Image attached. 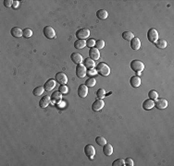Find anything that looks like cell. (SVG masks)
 <instances>
[{
    "label": "cell",
    "instance_id": "cell-24",
    "mask_svg": "<svg viewBox=\"0 0 174 166\" xmlns=\"http://www.w3.org/2000/svg\"><path fill=\"white\" fill-rule=\"evenodd\" d=\"M86 46V41L85 40H77L74 43V47L76 49H82Z\"/></svg>",
    "mask_w": 174,
    "mask_h": 166
},
{
    "label": "cell",
    "instance_id": "cell-39",
    "mask_svg": "<svg viewBox=\"0 0 174 166\" xmlns=\"http://www.w3.org/2000/svg\"><path fill=\"white\" fill-rule=\"evenodd\" d=\"M12 4H13L12 0H5V1H4V5L7 7H12Z\"/></svg>",
    "mask_w": 174,
    "mask_h": 166
},
{
    "label": "cell",
    "instance_id": "cell-32",
    "mask_svg": "<svg viewBox=\"0 0 174 166\" xmlns=\"http://www.w3.org/2000/svg\"><path fill=\"white\" fill-rule=\"evenodd\" d=\"M32 35H33V30H32L31 29L29 28H25L23 30V37L28 39L30 37H32Z\"/></svg>",
    "mask_w": 174,
    "mask_h": 166
},
{
    "label": "cell",
    "instance_id": "cell-38",
    "mask_svg": "<svg viewBox=\"0 0 174 166\" xmlns=\"http://www.w3.org/2000/svg\"><path fill=\"white\" fill-rule=\"evenodd\" d=\"M125 165H127V166H134V161H132L131 158H127V159H125Z\"/></svg>",
    "mask_w": 174,
    "mask_h": 166
},
{
    "label": "cell",
    "instance_id": "cell-10",
    "mask_svg": "<svg viewBox=\"0 0 174 166\" xmlns=\"http://www.w3.org/2000/svg\"><path fill=\"white\" fill-rule=\"evenodd\" d=\"M105 105V102H103V100H100V99H97L94 102V104H92V110L94 112H98L101 110Z\"/></svg>",
    "mask_w": 174,
    "mask_h": 166
},
{
    "label": "cell",
    "instance_id": "cell-7",
    "mask_svg": "<svg viewBox=\"0 0 174 166\" xmlns=\"http://www.w3.org/2000/svg\"><path fill=\"white\" fill-rule=\"evenodd\" d=\"M84 153H85V155L87 157H89V158L92 160L94 157H95V147L93 145H91V144L86 145L84 147Z\"/></svg>",
    "mask_w": 174,
    "mask_h": 166
},
{
    "label": "cell",
    "instance_id": "cell-34",
    "mask_svg": "<svg viewBox=\"0 0 174 166\" xmlns=\"http://www.w3.org/2000/svg\"><path fill=\"white\" fill-rule=\"evenodd\" d=\"M123 165H125V161L123 159H117L112 163V166H123Z\"/></svg>",
    "mask_w": 174,
    "mask_h": 166
},
{
    "label": "cell",
    "instance_id": "cell-16",
    "mask_svg": "<svg viewBox=\"0 0 174 166\" xmlns=\"http://www.w3.org/2000/svg\"><path fill=\"white\" fill-rule=\"evenodd\" d=\"M55 86H56V81H55L54 79H48L47 82L45 83L44 85V88H45V91H52V89L55 88Z\"/></svg>",
    "mask_w": 174,
    "mask_h": 166
},
{
    "label": "cell",
    "instance_id": "cell-22",
    "mask_svg": "<svg viewBox=\"0 0 174 166\" xmlns=\"http://www.w3.org/2000/svg\"><path fill=\"white\" fill-rule=\"evenodd\" d=\"M84 66L88 69L95 68V61L93 59H91L90 57H88V58H86V59L84 60Z\"/></svg>",
    "mask_w": 174,
    "mask_h": 166
},
{
    "label": "cell",
    "instance_id": "cell-1",
    "mask_svg": "<svg viewBox=\"0 0 174 166\" xmlns=\"http://www.w3.org/2000/svg\"><path fill=\"white\" fill-rule=\"evenodd\" d=\"M97 71L99 75L104 76V77H108L110 74V68L109 66L106 64V63H99L97 66Z\"/></svg>",
    "mask_w": 174,
    "mask_h": 166
},
{
    "label": "cell",
    "instance_id": "cell-28",
    "mask_svg": "<svg viewBox=\"0 0 174 166\" xmlns=\"http://www.w3.org/2000/svg\"><path fill=\"white\" fill-rule=\"evenodd\" d=\"M95 84H97V80H95V78H89L85 81V85H86L87 87H90V88L91 87H94Z\"/></svg>",
    "mask_w": 174,
    "mask_h": 166
},
{
    "label": "cell",
    "instance_id": "cell-15",
    "mask_svg": "<svg viewBox=\"0 0 174 166\" xmlns=\"http://www.w3.org/2000/svg\"><path fill=\"white\" fill-rule=\"evenodd\" d=\"M50 102H51V97L48 96V95H45L40 100L39 105H40L41 108H45V107H47L49 105Z\"/></svg>",
    "mask_w": 174,
    "mask_h": 166
},
{
    "label": "cell",
    "instance_id": "cell-30",
    "mask_svg": "<svg viewBox=\"0 0 174 166\" xmlns=\"http://www.w3.org/2000/svg\"><path fill=\"white\" fill-rule=\"evenodd\" d=\"M95 142H97V145L99 146H104L107 144V140L103 137H97L95 138Z\"/></svg>",
    "mask_w": 174,
    "mask_h": 166
},
{
    "label": "cell",
    "instance_id": "cell-29",
    "mask_svg": "<svg viewBox=\"0 0 174 166\" xmlns=\"http://www.w3.org/2000/svg\"><path fill=\"white\" fill-rule=\"evenodd\" d=\"M148 97H149V99H151V100L156 101L158 97V94L155 89H151V91L148 92Z\"/></svg>",
    "mask_w": 174,
    "mask_h": 166
},
{
    "label": "cell",
    "instance_id": "cell-11",
    "mask_svg": "<svg viewBox=\"0 0 174 166\" xmlns=\"http://www.w3.org/2000/svg\"><path fill=\"white\" fill-rule=\"evenodd\" d=\"M87 94H88V87L85 84L80 85L79 88H78V95L81 98H85L87 97Z\"/></svg>",
    "mask_w": 174,
    "mask_h": 166
},
{
    "label": "cell",
    "instance_id": "cell-6",
    "mask_svg": "<svg viewBox=\"0 0 174 166\" xmlns=\"http://www.w3.org/2000/svg\"><path fill=\"white\" fill-rule=\"evenodd\" d=\"M169 105V102L166 99H157L156 100V102H155V107L156 108H158V110H163L165 108H167Z\"/></svg>",
    "mask_w": 174,
    "mask_h": 166
},
{
    "label": "cell",
    "instance_id": "cell-37",
    "mask_svg": "<svg viewBox=\"0 0 174 166\" xmlns=\"http://www.w3.org/2000/svg\"><path fill=\"white\" fill-rule=\"evenodd\" d=\"M97 69H95V68H90V69L87 70V72H86L87 75L91 76V78H93V76L97 75Z\"/></svg>",
    "mask_w": 174,
    "mask_h": 166
},
{
    "label": "cell",
    "instance_id": "cell-13",
    "mask_svg": "<svg viewBox=\"0 0 174 166\" xmlns=\"http://www.w3.org/2000/svg\"><path fill=\"white\" fill-rule=\"evenodd\" d=\"M71 58L72 62L76 65H80L84 62V58H82V55H80V54H78V53H72L71 56Z\"/></svg>",
    "mask_w": 174,
    "mask_h": 166
},
{
    "label": "cell",
    "instance_id": "cell-33",
    "mask_svg": "<svg viewBox=\"0 0 174 166\" xmlns=\"http://www.w3.org/2000/svg\"><path fill=\"white\" fill-rule=\"evenodd\" d=\"M106 96V91L104 89H99L97 91V97L100 100H103V98Z\"/></svg>",
    "mask_w": 174,
    "mask_h": 166
},
{
    "label": "cell",
    "instance_id": "cell-25",
    "mask_svg": "<svg viewBox=\"0 0 174 166\" xmlns=\"http://www.w3.org/2000/svg\"><path fill=\"white\" fill-rule=\"evenodd\" d=\"M155 43H156V46L159 49H164L167 47V41L165 39H158Z\"/></svg>",
    "mask_w": 174,
    "mask_h": 166
},
{
    "label": "cell",
    "instance_id": "cell-8",
    "mask_svg": "<svg viewBox=\"0 0 174 166\" xmlns=\"http://www.w3.org/2000/svg\"><path fill=\"white\" fill-rule=\"evenodd\" d=\"M86 68L82 65V64H80V65H77L76 66V76L78 78H84L86 76Z\"/></svg>",
    "mask_w": 174,
    "mask_h": 166
},
{
    "label": "cell",
    "instance_id": "cell-23",
    "mask_svg": "<svg viewBox=\"0 0 174 166\" xmlns=\"http://www.w3.org/2000/svg\"><path fill=\"white\" fill-rule=\"evenodd\" d=\"M108 16V13L106 9H99L97 12V17L99 20H106Z\"/></svg>",
    "mask_w": 174,
    "mask_h": 166
},
{
    "label": "cell",
    "instance_id": "cell-5",
    "mask_svg": "<svg viewBox=\"0 0 174 166\" xmlns=\"http://www.w3.org/2000/svg\"><path fill=\"white\" fill-rule=\"evenodd\" d=\"M44 35L47 39H54L56 37V33H55V30L50 26H45L44 28Z\"/></svg>",
    "mask_w": 174,
    "mask_h": 166
},
{
    "label": "cell",
    "instance_id": "cell-20",
    "mask_svg": "<svg viewBox=\"0 0 174 166\" xmlns=\"http://www.w3.org/2000/svg\"><path fill=\"white\" fill-rule=\"evenodd\" d=\"M103 152L104 154L106 156H110L112 155L113 153V147L111 144H108V143H107L106 145L103 146Z\"/></svg>",
    "mask_w": 174,
    "mask_h": 166
},
{
    "label": "cell",
    "instance_id": "cell-14",
    "mask_svg": "<svg viewBox=\"0 0 174 166\" xmlns=\"http://www.w3.org/2000/svg\"><path fill=\"white\" fill-rule=\"evenodd\" d=\"M10 33L13 37L21 38V36H23V30H21V28H19V27H14V28L11 29Z\"/></svg>",
    "mask_w": 174,
    "mask_h": 166
},
{
    "label": "cell",
    "instance_id": "cell-27",
    "mask_svg": "<svg viewBox=\"0 0 174 166\" xmlns=\"http://www.w3.org/2000/svg\"><path fill=\"white\" fill-rule=\"evenodd\" d=\"M44 91H45V88L42 87V86H39V87H36L34 89L33 93H34V95H35V96H41Z\"/></svg>",
    "mask_w": 174,
    "mask_h": 166
},
{
    "label": "cell",
    "instance_id": "cell-12",
    "mask_svg": "<svg viewBox=\"0 0 174 166\" xmlns=\"http://www.w3.org/2000/svg\"><path fill=\"white\" fill-rule=\"evenodd\" d=\"M89 56H90L91 59H93L94 61L98 60L99 57H100V53L98 51V49H97L95 47L90 48V50H89Z\"/></svg>",
    "mask_w": 174,
    "mask_h": 166
},
{
    "label": "cell",
    "instance_id": "cell-40",
    "mask_svg": "<svg viewBox=\"0 0 174 166\" xmlns=\"http://www.w3.org/2000/svg\"><path fill=\"white\" fill-rule=\"evenodd\" d=\"M20 5V2L19 1H13V4H12V7L13 8H17Z\"/></svg>",
    "mask_w": 174,
    "mask_h": 166
},
{
    "label": "cell",
    "instance_id": "cell-18",
    "mask_svg": "<svg viewBox=\"0 0 174 166\" xmlns=\"http://www.w3.org/2000/svg\"><path fill=\"white\" fill-rule=\"evenodd\" d=\"M131 47H132V49H134V50H135V51L139 50L140 47H141L140 39L139 38H135V37L132 39L131 41Z\"/></svg>",
    "mask_w": 174,
    "mask_h": 166
},
{
    "label": "cell",
    "instance_id": "cell-35",
    "mask_svg": "<svg viewBox=\"0 0 174 166\" xmlns=\"http://www.w3.org/2000/svg\"><path fill=\"white\" fill-rule=\"evenodd\" d=\"M86 45L88 46L89 48H93V47H95V39H94V38H91V39H88V40H87V42H86Z\"/></svg>",
    "mask_w": 174,
    "mask_h": 166
},
{
    "label": "cell",
    "instance_id": "cell-26",
    "mask_svg": "<svg viewBox=\"0 0 174 166\" xmlns=\"http://www.w3.org/2000/svg\"><path fill=\"white\" fill-rule=\"evenodd\" d=\"M122 38L124 40H126V41H132V40L134 38V35L132 31L127 30V31H124V33H122Z\"/></svg>",
    "mask_w": 174,
    "mask_h": 166
},
{
    "label": "cell",
    "instance_id": "cell-2",
    "mask_svg": "<svg viewBox=\"0 0 174 166\" xmlns=\"http://www.w3.org/2000/svg\"><path fill=\"white\" fill-rule=\"evenodd\" d=\"M131 68L134 70V71H135L137 74H140L142 71L144 70L145 65H144V63L142 62V61L135 59V60H132V63H131Z\"/></svg>",
    "mask_w": 174,
    "mask_h": 166
},
{
    "label": "cell",
    "instance_id": "cell-3",
    "mask_svg": "<svg viewBox=\"0 0 174 166\" xmlns=\"http://www.w3.org/2000/svg\"><path fill=\"white\" fill-rule=\"evenodd\" d=\"M147 38H148V41L151 43H156L158 40V30L154 29V28H151L149 29V30L147 31Z\"/></svg>",
    "mask_w": 174,
    "mask_h": 166
},
{
    "label": "cell",
    "instance_id": "cell-19",
    "mask_svg": "<svg viewBox=\"0 0 174 166\" xmlns=\"http://www.w3.org/2000/svg\"><path fill=\"white\" fill-rule=\"evenodd\" d=\"M154 106H155V102L153 100H151V99H147V100H145L143 102V108L146 111L151 110Z\"/></svg>",
    "mask_w": 174,
    "mask_h": 166
},
{
    "label": "cell",
    "instance_id": "cell-31",
    "mask_svg": "<svg viewBox=\"0 0 174 166\" xmlns=\"http://www.w3.org/2000/svg\"><path fill=\"white\" fill-rule=\"evenodd\" d=\"M95 48L97 49H103L105 47V41L102 39H99L97 41H95Z\"/></svg>",
    "mask_w": 174,
    "mask_h": 166
},
{
    "label": "cell",
    "instance_id": "cell-36",
    "mask_svg": "<svg viewBox=\"0 0 174 166\" xmlns=\"http://www.w3.org/2000/svg\"><path fill=\"white\" fill-rule=\"evenodd\" d=\"M68 87L66 86V85H60L58 88V91L60 93H63V94H67L68 93Z\"/></svg>",
    "mask_w": 174,
    "mask_h": 166
},
{
    "label": "cell",
    "instance_id": "cell-4",
    "mask_svg": "<svg viewBox=\"0 0 174 166\" xmlns=\"http://www.w3.org/2000/svg\"><path fill=\"white\" fill-rule=\"evenodd\" d=\"M90 35V30L87 29H80L76 31V37L78 40L87 39Z\"/></svg>",
    "mask_w": 174,
    "mask_h": 166
},
{
    "label": "cell",
    "instance_id": "cell-21",
    "mask_svg": "<svg viewBox=\"0 0 174 166\" xmlns=\"http://www.w3.org/2000/svg\"><path fill=\"white\" fill-rule=\"evenodd\" d=\"M50 97H51V101H52L53 102H56V104H58V102H60V101H61V98H62L61 93L59 92V91H55V92H53L52 95L50 96Z\"/></svg>",
    "mask_w": 174,
    "mask_h": 166
},
{
    "label": "cell",
    "instance_id": "cell-17",
    "mask_svg": "<svg viewBox=\"0 0 174 166\" xmlns=\"http://www.w3.org/2000/svg\"><path fill=\"white\" fill-rule=\"evenodd\" d=\"M130 84L134 88H138L141 85V79L138 76H132L130 79Z\"/></svg>",
    "mask_w": 174,
    "mask_h": 166
},
{
    "label": "cell",
    "instance_id": "cell-9",
    "mask_svg": "<svg viewBox=\"0 0 174 166\" xmlns=\"http://www.w3.org/2000/svg\"><path fill=\"white\" fill-rule=\"evenodd\" d=\"M56 80L58 81V83H59L60 85H66L68 82V78L65 73L58 72L56 74Z\"/></svg>",
    "mask_w": 174,
    "mask_h": 166
}]
</instances>
